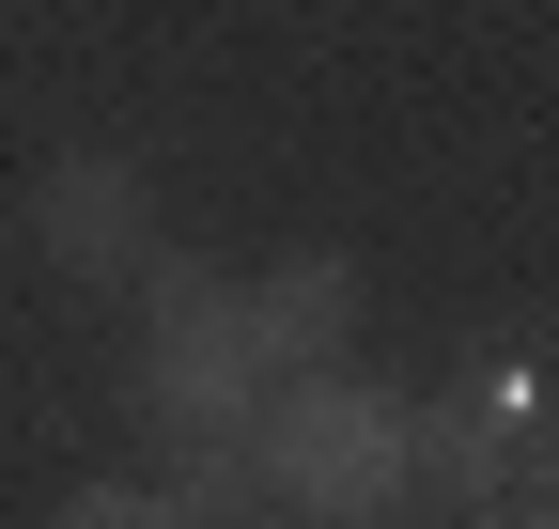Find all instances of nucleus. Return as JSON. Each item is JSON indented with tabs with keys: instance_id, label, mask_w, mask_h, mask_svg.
<instances>
[{
	"instance_id": "obj_1",
	"label": "nucleus",
	"mask_w": 559,
	"mask_h": 529,
	"mask_svg": "<svg viewBox=\"0 0 559 529\" xmlns=\"http://www.w3.org/2000/svg\"><path fill=\"white\" fill-rule=\"evenodd\" d=\"M249 468H264V498L296 514V529H389L419 498V405L373 389V374H296L264 405Z\"/></svg>"
},
{
	"instance_id": "obj_2",
	"label": "nucleus",
	"mask_w": 559,
	"mask_h": 529,
	"mask_svg": "<svg viewBox=\"0 0 559 529\" xmlns=\"http://www.w3.org/2000/svg\"><path fill=\"white\" fill-rule=\"evenodd\" d=\"M264 358H249V311H234V281L202 296V311H171V327H140V421L156 436H187V451H249L264 436Z\"/></svg>"
},
{
	"instance_id": "obj_3",
	"label": "nucleus",
	"mask_w": 559,
	"mask_h": 529,
	"mask_svg": "<svg viewBox=\"0 0 559 529\" xmlns=\"http://www.w3.org/2000/svg\"><path fill=\"white\" fill-rule=\"evenodd\" d=\"M32 249L62 281H140L156 264V187H140V156H62L32 187Z\"/></svg>"
},
{
	"instance_id": "obj_4",
	"label": "nucleus",
	"mask_w": 559,
	"mask_h": 529,
	"mask_svg": "<svg viewBox=\"0 0 559 529\" xmlns=\"http://www.w3.org/2000/svg\"><path fill=\"white\" fill-rule=\"evenodd\" d=\"M528 436H544V374H528V358H481V389L419 405V483H451V498L481 514V498H513Z\"/></svg>"
},
{
	"instance_id": "obj_5",
	"label": "nucleus",
	"mask_w": 559,
	"mask_h": 529,
	"mask_svg": "<svg viewBox=\"0 0 559 529\" xmlns=\"http://www.w3.org/2000/svg\"><path fill=\"white\" fill-rule=\"evenodd\" d=\"M234 311H249V358H264V389L342 374V343H358V264H342V249H280L264 281H234Z\"/></svg>"
},
{
	"instance_id": "obj_6",
	"label": "nucleus",
	"mask_w": 559,
	"mask_h": 529,
	"mask_svg": "<svg viewBox=\"0 0 559 529\" xmlns=\"http://www.w3.org/2000/svg\"><path fill=\"white\" fill-rule=\"evenodd\" d=\"M171 514H187V529H249V514H264V468H249V451H187Z\"/></svg>"
},
{
	"instance_id": "obj_7",
	"label": "nucleus",
	"mask_w": 559,
	"mask_h": 529,
	"mask_svg": "<svg viewBox=\"0 0 559 529\" xmlns=\"http://www.w3.org/2000/svg\"><path fill=\"white\" fill-rule=\"evenodd\" d=\"M62 529H187V514H171V483H79Z\"/></svg>"
},
{
	"instance_id": "obj_8",
	"label": "nucleus",
	"mask_w": 559,
	"mask_h": 529,
	"mask_svg": "<svg viewBox=\"0 0 559 529\" xmlns=\"http://www.w3.org/2000/svg\"><path fill=\"white\" fill-rule=\"evenodd\" d=\"M513 498H528V514H544V529H559V421H544V436H528V468H513Z\"/></svg>"
},
{
	"instance_id": "obj_9",
	"label": "nucleus",
	"mask_w": 559,
	"mask_h": 529,
	"mask_svg": "<svg viewBox=\"0 0 559 529\" xmlns=\"http://www.w3.org/2000/svg\"><path fill=\"white\" fill-rule=\"evenodd\" d=\"M466 529H544V514H528V498H481V514H466Z\"/></svg>"
}]
</instances>
